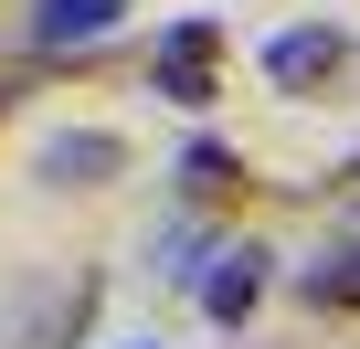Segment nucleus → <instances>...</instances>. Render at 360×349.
<instances>
[{
    "label": "nucleus",
    "instance_id": "nucleus-6",
    "mask_svg": "<svg viewBox=\"0 0 360 349\" xmlns=\"http://www.w3.org/2000/svg\"><path fill=\"white\" fill-rule=\"evenodd\" d=\"M180 191H223V148H212V138H202L191 159H180Z\"/></svg>",
    "mask_w": 360,
    "mask_h": 349
},
{
    "label": "nucleus",
    "instance_id": "nucleus-2",
    "mask_svg": "<svg viewBox=\"0 0 360 349\" xmlns=\"http://www.w3.org/2000/svg\"><path fill=\"white\" fill-rule=\"evenodd\" d=\"M349 64V32H328V22H297V32H276L265 43V74L297 96V85H318V74H339Z\"/></svg>",
    "mask_w": 360,
    "mask_h": 349
},
{
    "label": "nucleus",
    "instance_id": "nucleus-1",
    "mask_svg": "<svg viewBox=\"0 0 360 349\" xmlns=\"http://www.w3.org/2000/svg\"><path fill=\"white\" fill-rule=\"evenodd\" d=\"M212 53H223V22H169L159 32V64H148V85L169 96V106H212Z\"/></svg>",
    "mask_w": 360,
    "mask_h": 349
},
{
    "label": "nucleus",
    "instance_id": "nucleus-5",
    "mask_svg": "<svg viewBox=\"0 0 360 349\" xmlns=\"http://www.w3.org/2000/svg\"><path fill=\"white\" fill-rule=\"evenodd\" d=\"M96 169H117V138H96V127L43 148V180H96Z\"/></svg>",
    "mask_w": 360,
    "mask_h": 349
},
{
    "label": "nucleus",
    "instance_id": "nucleus-3",
    "mask_svg": "<svg viewBox=\"0 0 360 349\" xmlns=\"http://www.w3.org/2000/svg\"><path fill=\"white\" fill-rule=\"evenodd\" d=\"M117 11H127V0H43V11H32V43H43V53L106 43V32H117Z\"/></svg>",
    "mask_w": 360,
    "mask_h": 349
},
{
    "label": "nucleus",
    "instance_id": "nucleus-4",
    "mask_svg": "<svg viewBox=\"0 0 360 349\" xmlns=\"http://www.w3.org/2000/svg\"><path fill=\"white\" fill-rule=\"evenodd\" d=\"M255 296H265V254H255V244H244V254H223V275H212V286H202V307H212V317H244V307H255Z\"/></svg>",
    "mask_w": 360,
    "mask_h": 349
}]
</instances>
